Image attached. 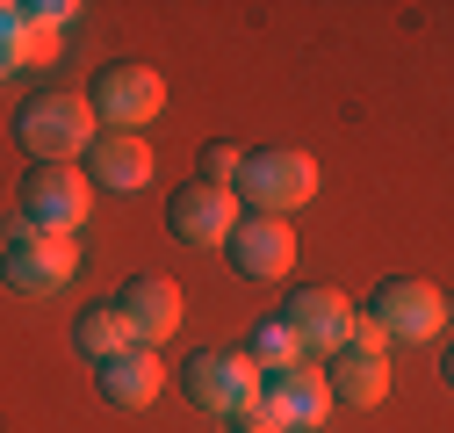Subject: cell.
Wrapping results in <instances>:
<instances>
[{
	"label": "cell",
	"mask_w": 454,
	"mask_h": 433,
	"mask_svg": "<svg viewBox=\"0 0 454 433\" xmlns=\"http://www.w3.org/2000/svg\"><path fill=\"white\" fill-rule=\"evenodd\" d=\"M15 138H22L29 159H80L94 145V108L73 87H36L15 108Z\"/></svg>",
	"instance_id": "obj_1"
},
{
	"label": "cell",
	"mask_w": 454,
	"mask_h": 433,
	"mask_svg": "<svg viewBox=\"0 0 454 433\" xmlns=\"http://www.w3.org/2000/svg\"><path fill=\"white\" fill-rule=\"evenodd\" d=\"M317 195V159L296 145H260L246 152V174H239V202L253 216H296Z\"/></svg>",
	"instance_id": "obj_2"
},
{
	"label": "cell",
	"mask_w": 454,
	"mask_h": 433,
	"mask_svg": "<svg viewBox=\"0 0 454 433\" xmlns=\"http://www.w3.org/2000/svg\"><path fill=\"white\" fill-rule=\"evenodd\" d=\"M15 195H22V224L66 232V239L87 224V209H94V188L80 174V159H29L22 181H15Z\"/></svg>",
	"instance_id": "obj_3"
},
{
	"label": "cell",
	"mask_w": 454,
	"mask_h": 433,
	"mask_svg": "<svg viewBox=\"0 0 454 433\" xmlns=\"http://www.w3.org/2000/svg\"><path fill=\"white\" fill-rule=\"evenodd\" d=\"M0 275L22 296H66V282L80 275V246L66 232H36V224L15 216L8 239H0Z\"/></svg>",
	"instance_id": "obj_4"
},
{
	"label": "cell",
	"mask_w": 454,
	"mask_h": 433,
	"mask_svg": "<svg viewBox=\"0 0 454 433\" xmlns=\"http://www.w3.org/2000/svg\"><path fill=\"white\" fill-rule=\"evenodd\" d=\"M87 108H94V130H145L159 108H166V80L145 66V59H108L94 80H87Z\"/></svg>",
	"instance_id": "obj_5"
},
{
	"label": "cell",
	"mask_w": 454,
	"mask_h": 433,
	"mask_svg": "<svg viewBox=\"0 0 454 433\" xmlns=\"http://www.w3.org/2000/svg\"><path fill=\"white\" fill-rule=\"evenodd\" d=\"M361 311H368V325H375L389 347H419V340H440L447 289L426 282V275H389V282H375V296Z\"/></svg>",
	"instance_id": "obj_6"
},
{
	"label": "cell",
	"mask_w": 454,
	"mask_h": 433,
	"mask_svg": "<svg viewBox=\"0 0 454 433\" xmlns=\"http://www.w3.org/2000/svg\"><path fill=\"white\" fill-rule=\"evenodd\" d=\"M181 398L239 426V419L253 412V398H260V375H253V361H246L239 347H195V354L181 361Z\"/></svg>",
	"instance_id": "obj_7"
},
{
	"label": "cell",
	"mask_w": 454,
	"mask_h": 433,
	"mask_svg": "<svg viewBox=\"0 0 454 433\" xmlns=\"http://www.w3.org/2000/svg\"><path fill=\"white\" fill-rule=\"evenodd\" d=\"M325 412H332L325 368L317 361H296V368H281V375H260V398H253L246 426H260V433H317Z\"/></svg>",
	"instance_id": "obj_8"
},
{
	"label": "cell",
	"mask_w": 454,
	"mask_h": 433,
	"mask_svg": "<svg viewBox=\"0 0 454 433\" xmlns=\"http://www.w3.org/2000/svg\"><path fill=\"white\" fill-rule=\"evenodd\" d=\"M347 318H354V296L332 289V282H296L289 296H281V311H274V325L296 340L303 361H325L339 340H347Z\"/></svg>",
	"instance_id": "obj_9"
},
{
	"label": "cell",
	"mask_w": 454,
	"mask_h": 433,
	"mask_svg": "<svg viewBox=\"0 0 454 433\" xmlns=\"http://www.w3.org/2000/svg\"><path fill=\"white\" fill-rule=\"evenodd\" d=\"M108 303H116V318L130 325V340H137V347L174 340V333H181V318H188L181 282H166V275H123V289L108 296Z\"/></svg>",
	"instance_id": "obj_10"
},
{
	"label": "cell",
	"mask_w": 454,
	"mask_h": 433,
	"mask_svg": "<svg viewBox=\"0 0 454 433\" xmlns=\"http://www.w3.org/2000/svg\"><path fill=\"white\" fill-rule=\"evenodd\" d=\"M223 253H231V267L246 282H281L296 267V224L289 216H239Z\"/></svg>",
	"instance_id": "obj_11"
},
{
	"label": "cell",
	"mask_w": 454,
	"mask_h": 433,
	"mask_svg": "<svg viewBox=\"0 0 454 433\" xmlns=\"http://www.w3.org/2000/svg\"><path fill=\"white\" fill-rule=\"evenodd\" d=\"M239 224V195L231 188H209V181H188L166 195V232L181 246H223Z\"/></svg>",
	"instance_id": "obj_12"
},
{
	"label": "cell",
	"mask_w": 454,
	"mask_h": 433,
	"mask_svg": "<svg viewBox=\"0 0 454 433\" xmlns=\"http://www.w3.org/2000/svg\"><path fill=\"white\" fill-rule=\"evenodd\" d=\"M80 174H87V188L137 195V188H152V145L130 130H94V145L80 152Z\"/></svg>",
	"instance_id": "obj_13"
},
{
	"label": "cell",
	"mask_w": 454,
	"mask_h": 433,
	"mask_svg": "<svg viewBox=\"0 0 454 433\" xmlns=\"http://www.w3.org/2000/svg\"><path fill=\"white\" fill-rule=\"evenodd\" d=\"M317 368H325V390H332V405L375 412V405L389 398V354H368V347H332Z\"/></svg>",
	"instance_id": "obj_14"
},
{
	"label": "cell",
	"mask_w": 454,
	"mask_h": 433,
	"mask_svg": "<svg viewBox=\"0 0 454 433\" xmlns=\"http://www.w3.org/2000/svg\"><path fill=\"white\" fill-rule=\"evenodd\" d=\"M94 383H101V398L116 405V412H145V405H159V390H166V361H159L152 347H123L116 361L94 368Z\"/></svg>",
	"instance_id": "obj_15"
},
{
	"label": "cell",
	"mask_w": 454,
	"mask_h": 433,
	"mask_svg": "<svg viewBox=\"0 0 454 433\" xmlns=\"http://www.w3.org/2000/svg\"><path fill=\"white\" fill-rule=\"evenodd\" d=\"M73 347L101 368V361H116L123 347H137V340H130V325L116 318V303H87V311L73 318Z\"/></svg>",
	"instance_id": "obj_16"
},
{
	"label": "cell",
	"mask_w": 454,
	"mask_h": 433,
	"mask_svg": "<svg viewBox=\"0 0 454 433\" xmlns=\"http://www.w3.org/2000/svg\"><path fill=\"white\" fill-rule=\"evenodd\" d=\"M29 59H51V36H36L22 22V0H0V80L15 66H29Z\"/></svg>",
	"instance_id": "obj_17"
},
{
	"label": "cell",
	"mask_w": 454,
	"mask_h": 433,
	"mask_svg": "<svg viewBox=\"0 0 454 433\" xmlns=\"http://www.w3.org/2000/svg\"><path fill=\"white\" fill-rule=\"evenodd\" d=\"M239 354L253 361V375H281V368H296V361H303V354H296V340L281 333L274 318H260V325H253V333L239 340Z\"/></svg>",
	"instance_id": "obj_18"
},
{
	"label": "cell",
	"mask_w": 454,
	"mask_h": 433,
	"mask_svg": "<svg viewBox=\"0 0 454 433\" xmlns=\"http://www.w3.org/2000/svg\"><path fill=\"white\" fill-rule=\"evenodd\" d=\"M239 174H246V152H239L231 138H209V145H202V174H195V181L231 188V195H239Z\"/></svg>",
	"instance_id": "obj_19"
},
{
	"label": "cell",
	"mask_w": 454,
	"mask_h": 433,
	"mask_svg": "<svg viewBox=\"0 0 454 433\" xmlns=\"http://www.w3.org/2000/svg\"><path fill=\"white\" fill-rule=\"evenodd\" d=\"M73 15H80V0H29V8H22V22H29L36 36H59V29H73Z\"/></svg>",
	"instance_id": "obj_20"
},
{
	"label": "cell",
	"mask_w": 454,
	"mask_h": 433,
	"mask_svg": "<svg viewBox=\"0 0 454 433\" xmlns=\"http://www.w3.org/2000/svg\"><path fill=\"white\" fill-rule=\"evenodd\" d=\"M339 347H368V354H389V340L375 333V325H368V311L354 303V318H347V340H339Z\"/></svg>",
	"instance_id": "obj_21"
},
{
	"label": "cell",
	"mask_w": 454,
	"mask_h": 433,
	"mask_svg": "<svg viewBox=\"0 0 454 433\" xmlns=\"http://www.w3.org/2000/svg\"><path fill=\"white\" fill-rule=\"evenodd\" d=\"M231 433H260V426H246V419H239V426H231Z\"/></svg>",
	"instance_id": "obj_22"
}]
</instances>
